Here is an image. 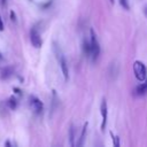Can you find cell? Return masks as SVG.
<instances>
[{
  "instance_id": "6da1fadb",
  "label": "cell",
  "mask_w": 147,
  "mask_h": 147,
  "mask_svg": "<svg viewBox=\"0 0 147 147\" xmlns=\"http://www.w3.org/2000/svg\"><path fill=\"white\" fill-rule=\"evenodd\" d=\"M91 33V39H90V55L92 56V60L95 61L99 55H100V46H99V41L96 38V34L94 32L93 29H91L90 31Z\"/></svg>"
},
{
  "instance_id": "7a4b0ae2",
  "label": "cell",
  "mask_w": 147,
  "mask_h": 147,
  "mask_svg": "<svg viewBox=\"0 0 147 147\" xmlns=\"http://www.w3.org/2000/svg\"><path fill=\"white\" fill-rule=\"evenodd\" d=\"M133 71H134V76L138 80L142 82L147 78V69H146V65L141 61H136L133 63Z\"/></svg>"
},
{
  "instance_id": "3957f363",
  "label": "cell",
  "mask_w": 147,
  "mask_h": 147,
  "mask_svg": "<svg viewBox=\"0 0 147 147\" xmlns=\"http://www.w3.org/2000/svg\"><path fill=\"white\" fill-rule=\"evenodd\" d=\"M30 40H31V44H32L33 47H36V48L41 47L42 40H41V37H40L39 31L36 28H32L31 31H30Z\"/></svg>"
},
{
  "instance_id": "277c9868",
  "label": "cell",
  "mask_w": 147,
  "mask_h": 147,
  "mask_svg": "<svg viewBox=\"0 0 147 147\" xmlns=\"http://www.w3.org/2000/svg\"><path fill=\"white\" fill-rule=\"evenodd\" d=\"M57 59H59V63H60V67H61L63 77H64V79H68L69 78V69H68V65H67V61H65L64 55L59 49H57Z\"/></svg>"
},
{
  "instance_id": "5b68a950",
  "label": "cell",
  "mask_w": 147,
  "mask_h": 147,
  "mask_svg": "<svg viewBox=\"0 0 147 147\" xmlns=\"http://www.w3.org/2000/svg\"><path fill=\"white\" fill-rule=\"evenodd\" d=\"M30 105H31V107H32V109H33V111H34L36 114H41V113H42V110H44V105H42V102H41L38 98H36V96H30Z\"/></svg>"
},
{
  "instance_id": "8992f818",
  "label": "cell",
  "mask_w": 147,
  "mask_h": 147,
  "mask_svg": "<svg viewBox=\"0 0 147 147\" xmlns=\"http://www.w3.org/2000/svg\"><path fill=\"white\" fill-rule=\"evenodd\" d=\"M100 114L102 116V123H101V130L103 131L107 124V115H108V110H107V102L105 99L101 100V105H100Z\"/></svg>"
},
{
  "instance_id": "52a82bcc",
  "label": "cell",
  "mask_w": 147,
  "mask_h": 147,
  "mask_svg": "<svg viewBox=\"0 0 147 147\" xmlns=\"http://www.w3.org/2000/svg\"><path fill=\"white\" fill-rule=\"evenodd\" d=\"M134 93H136V95H139V96H142V95L147 94V78L145 80H142V83L139 84L134 88Z\"/></svg>"
},
{
  "instance_id": "ba28073f",
  "label": "cell",
  "mask_w": 147,
  "mask_h": 147,
  "mask_svg": "<svg viewBox=\"0 0 147 147\" xmlns=\"http://www.w3.org/2000/svg\"><path fill=\"white\" fill-rule=\"evenodd\" d=\"M13 74H14L13 68H11V67H6V68H3V69L0 71V79L6 80V79H8L9 77H11Z\"/></svg>"
},
{
  "instance_id": "9c48e42d",
  "label": "cell",
  "mask_w": 147,
  "mask_h": 147,
  "mask_svg": "<svg viewBox=\"0 0 147 147\" xmlns=\"http://www.w3.org/2000/svg\"><path fill=\"white\" fill-rule=\"evenodd\" d=\"M86 130H87V123H85L84 126H83V131H82V134H80V138H79V141H78L77 146H82L83 145L84 139H85V134H86Z\"/></svg>"
},
{
  "instance_id": "30bf717a",
  "label": "cell",
  "mask_w": 147,
  "mask_h": 147,
  "mask_svg": "<svg viewBox=\"0 0 147 147\" xmlns=\"http://www.w3.org/2000/svg\"><path fill=\"white\" fill-rule=\"evenodd\" d=\"M8 107L10 108V109H16V107H17V100L14 98V96H10L9 98V100H8Z\"/></svg>"
},
{
  "instance_id": "8fae6325",
  "label": "cell",
  "mask_w": 147,
  "mask_h": 147,
  "mask_svg": "<svg viewBox=\"0 0 147 147\" xmlns=\"http://www.w3.org/2000/svg\"><path fill=\"white\" fill-rule=\"evenodd\" d=\"M69 140H70V145L71 146H75V141H74V139H75V129H74V126H71L70 127V131H69Z\"/></svg>"
},
{
  "instance_id": "7c38bea8",
  "label": "cell",
  "mask_w": 147,
  "mask_h": 147,
  "mask_svg": "<svg viewBox=\"0 0 147 147\" xmlns=\"http://www.w3.org/2000/svg\"><path fill=\"white\" fill-rule=\"evenodd\" d=\"M110 136H113L114 146H115V147H118V146H119V137H117V136H114V134H113V132H110Z\"/></svg>"
},
{
  "instance_id": "4fadbf2b",
  "label": "cell",
  "mask_w": 147,
  "mask_h": 147,
  "mask_svg": "<svg viewBox=\"0 0 147 147\" xmlns=\"http://www.w3.org/2000/svg\"><path fill=\"white\" fill-rule=\"evenodd\" d=\"M119 3H121V6H122L124 9H129V8H130L127 0H119Z\"/></svg>"
},
{
  "instance_id": "5bb4252c",
  "label": "cell",
  "mask_w": 147,
  "mask_h": 147,
  "mask_svg": "<svg viewBox=\"0 0 147 147\" xmlns=\"http://www.w3.org/2000/svg\"><path fill=\"white\" fill-rule=\"evenodd\" d=\"M10 18L13 22H16V16H15V13L14 11H10Z\"/></svg>"
},
{
  "instance_id": "9a60e30c",
  "label": "cell",
  "mask_w": 147,
  "mask_h": 147,
  "mask_svg": "<svg viewBox=\"0 0 147 147\" xmlns=\"http://www.w3.org/2000/svg\"><path fill=\"white\" fill-rule=\"evenodd\" d=\"M2 30H3V22H2V18L0 16V31H2Z\"/></svg>"
},
{
  "instance_id": "2e32d148",
  "label": "cell",
  "mask_w": 147,
  "mask_h": 147,
  "mask_svg": "<svg viewBox=\"0 0 147 147\" xmlns=\"http://www.w3.org/2000/svg\"><path fill=\"white\" fill-rule=\"evenodd\" d=\"M14 91H15V92H16L17 94H21V91H20L18 88H16V87H14Z\"/></svg>"
},
{
  "instance_id": "e0dca14e",
  "label": "cell",
  "mask_w": 147,
  "mask_h": 147,
  "mask_svg": "<svg viewBox=\"0 0 147 147\" xmlns=\"http://www.w3.org/2000/svg\"><path fill=\"white\" fill-rule=\"evenodd\" d=\"M144 14H145V15L147 16V6H146V7L144 8Z\"/></svg>"
},
{
  "instance_id": "ac0fdd59",
  "label": "cell",
  "mask_w": 147,
  "mask_h": 147,
  "mask_svg": "<svg viewBox=\"0 0 147 147\" xmlns=\"http://www.w3.org/2000/svg\"><path fill=\"white\" fill-rule=\"evenodd\" d=\"M1 3H2V6H5L7 3V0H1Z\"/></svg>"
},
{
  "instance_id": "d6986e66",
  "label": "cell",
  "mask_w": 147,
  "mask_h": 147,
  "mask_svg": "<svg viewBox=\"0 0 147 147\" xmlns=\"http://www.w3.org/2000/svg\"><path fill=\"white\" fill-rule=\"evenodd\" d=\"M0 60H2V54H1V52H0Z\"/></svg>"
},
{
  "instance_id": "ffe728a7",
  "label": "cell",
  "mask_w": 147,
  "mask_h": 147,
  "mask_svg": "<svg viewBox=\"0 0 147 147\" xmlns=\"http://www.w3.org/2000/svg\"><path fill=\"white\" fill-rule=\"evenodd\" d=\"M110 2H111V3H114V0H110Z\"/></svg>"
}]
</instances>
